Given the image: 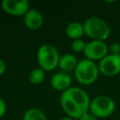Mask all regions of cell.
<instances>
[{
	"label": "cell",
	"instance_id": "6da1fadb",
	"mask_svg": "<svg viewBox=\"0 0 120 120\" xmlns=\"http://www.w3.org/2000/svg\"><path fill=\"white\" fill-rule=\"evenodd\" d=\"M90 98L88 94L82 88L71 86L60 96V105L67 116L79 119L89 112Z\"/></svg>",
	"mask_w": 120,
	"mask_h": 120
},
{
	"label": "cell",
	"instance_id": "7a4b0ae2",
	"mask_svg": "<svg viewBox=\"0 0 120 120\" xmlns=\"http://www.w3.org/2000/svg\"><path fill=\"white\" fill-rule=\"evenodd\" d=\"M99 74L98 66L96 62L89 59L83 58L78 62V65L74 70V75L76 80L83 85L93 84Z\"/></svg>",
	"mask_w": 120,
	"mask_h": 120
},
{
	"label": "cell",
	"instance_id": "3957f363",
	"mask_svg": "<svg viewBox=\"0 0 120 120\" xmlns=\"http://www.w3.org/2000/svg\"><path fill=\"white\" fill-rule=\"evenodd\" d=\"M83 29L84 35H86L92 40L104 41L111 34L109 24L98 17H89L83 22Z\"/></svg>",
	"mask_w": 120,
	"mask_h": 120
},
{
	"label": "cell",
	"instance_id": "277c9868",
	"mask_svg": "<svg viewBox=\"0 0 120 120\" xmlns=\"http://www.w3.org/2000/svg\"><path fill=\"white\" fill-rule=\"evenodd\" d=\"M59 53L57 49L52 44H42L37 52V61L38 68L44 71H52L59 63Z\"/></svg>",
	"mask_w": 120,
	"mask_h": 120
},
{
	"label": "cell",
	"instance_id": "5b68a950",
	"mask_svg": "<svg viewBox=\"0 0 120 120\" xmlns=\"http://www.w3.org/2000/svg\"><path fill=\"white\" fill-rule=\"evenodd\" d=\"M115 111V102L109 96H98L90 101L89 112L97 118H106Z\"/></svg>",
	"mask_w": 120,
	"mask_h": 120
},
{
	"label": "cell",
	"instance_id": "8992f818",
	"mask_svg": "<svg viewBox=\"0 0 120 120\" xmlns=\"http://www.w3.org/2000/svg\"><path fill=\"white\" fill-rule=\"evenodd\" d=\"M99 72L107 77H112L120 73V54L108 53L98 63Z\"/></svg>",
	"mask_w": 120,
	"mask_h": 120
},
{
	"label": "cell",
	"instance_id": "52a82bcc",
	"mask_svg": "<svg viewBox=\"0 0 120 120\" xmlns=\"http://www.w3.org/2000/svg\"><path fill=\"white\" fill-rule=\"evenodd\" d=\"M109 47L104 41L100 40H91L86 43L85 49L83 51V54L86 59L91 61H100L108 54Z\"/></svg>",
	"mask_w": 120,
	"mask_h": 120
},
{
	"label": "cell",
	"instance_id": "ba28073f",
	"mask_svg": "<svg viewBox=\"0 0 120 120\" xmlns=\"http://www.w3.org/2000/svg\"><path fill=\"white\" fill-rule=\"evenodd\" d=\"M27 0H3L1 2L2 9L12 16H24L30 9Z\"/></svg>",
	"mask_w": 120,
	"mask_h": 120
},
{
	"label": "cell",
	"instance_id": "9c48e42d",
	"mask_svg": "<svg viewBox=\"0 0 120 120\" xmlns=\"http://www.w3.org/2000/svg\"><path fill=\"white\" fill-rule=\"evenodd\" d=\"M50 82H51V86L54 90L60 91L63 93L71 87L72 78L68 73H65V72L60 71V72L54 73L52 76Z\"/></svg>",
	"mask_w": 120,
	"mask_h": 120
},
{
	"label": "cell",
	"instance_id": "30bf717a",
	"mask_svg": "<svg viewBox=\"0 0 120 120\" xmlns=\"http://www.w3.org/2000/svg\"><path fill=\"white\" fill-rule=\"evenodd\" d=\"M23 23L29 30H38L43 24V16L37 9H29L23 16Z\"/></svg>",
	"mask_w": 120,
	"mask_h": 120
},
{
	"label": "cell",
	"instance_id": "8fae6325",
	"mask_svg": "<svg viewBox=\"0 0 120 120\" xmlns=\"http://www.w3.org/2000/svg\"><path fill=\"white\" fill-rule=\"evenodd\" d=\"M78 59L77 57L72 53H65L60 56L58 67L61 69L62 72L69 73L71 71H74L77 65H78Z\"/></svg>",
	"mask_w": 120,
	"mask_h": 120
},
{
	"label": "cell",
	"instance_id": "7c38bea8",
	"mask_svg": "<svg viewBox=\"0 0 120 120\" xmlns=\"http://www.w3.org/2000/svg\"><path fill=\"white\" fill-rule=\"evenodd\" d=\"M66 35L71 40L79 39L84 35L83 24L79 22H71L66 27Z\"/></svg>",
	"mask_w": 120,
	"mask_h": 120
},
{
	"label": "cell",
	"instance_id": "4fadbf2b",
	"mask_svg": "<svg viewBox=\"0 0 120 120\" xmlns=\"http://www.w3.org/2000/svg\"><path fill=\"white\" fill-rule=\"evenodd\" d=\"M28 79L32 84H35V85L41 84L45 80V71L40 68H33L29 72Z\"/></svg>",
	"mask_w": 120,
	"mask_h": 120
},
{
	"label": "cell",
	"instance_id": "5bb4252c",
	"mask_svg": "<svg viewBox=\"0 0 120 120\" xmlns=\"http://www.w3.org/2000/svg\"><path fill=\"white\" fill-rule=\"evenodd\" d=\"M22 120H48L46 114L38 108L28 109L22 116Z\"/></svg>",
	"mask_w": 120,
	"mask_h": 120
},
{
	"label": "cell",
	"instance_id": "9a60e30c",
	"mask_svg": "<svg viewBox=\"0 0 120 120\" xmlns=\"http://www.w3.org/2000/svg\"><path fill=\"white\" fill-rule=\"evenodd\" d=\"M85 46H86V43L82 38L72 40L71 45H70L72 51L75 52H83V51L85 49Z\"/></svg>",
	"mask_w": 120,
	"mask_h": 120
},
{
	"label": "cell",
	"instance_id": "2e32d148",
	"mask_svg": "<svg viewBox=\"0 0 120 120\" xmlns=\"http://www.w3.org/2000/svg\"><path fill=\"white\" fill-rule=\"evenodd\" d=\"M109 51L111 54H120V43L112 42L109 46Z\"/></svg>",
	"mask_w": 120,
	"mask_h": 120
},
{
	"label": "cell",
	"instance_id": "e0dca14e",
	"mask_svg": "<svg viewBox=\"0 0 120 120\" xmlns=\"http://www.w3.org/2000/svg\"><path fill=\"white\" fill-rule=\"evenodd\" d=\"M7 112V104H6V101L0 98V118L3 117Z\"/></svg>",
	"mask_w": 120,
	"mask_h": 120
},
{
	"label": "cell",
	"instance_id": "ac0fdd59",
	"mask_svg": "<svg viewBox=\"0 0 120 120\" xmlns=\"http://www.w3.org/2000/svg\"><path fill=\"white\" fill-rule=\"evenodd\" d=\"M78 120H98V118L95 116V115H93L91 112H86V113H84L83 115H82Z\"/></svg>",
	"mask_w": 120,
	"mask_h": 120
},
{
	"label": "cell",
	"instance_id": "d6986e66",
	"mask_svg": "<svg viewBox=\"0 0 120 120\" xmlns=\"http://www.w3.org/2000/svg\"><path fill=\"white\" fill-rule=\"evenodd\" d=\"M6 71V64L2 58H0V76H2Z\"/></svg>",
	"mask_w": 120,
	"mask_h": 120
},
{
	"label": "cell",
	"instance_id": "ffe728a7",
	"mask_svg": "<svg viewBox=\"0 0 120 120\" xmlns=\"http://www.w3.org/2000/svg\"><path fill=\"white\" fill-rule=\"evenodd\" d=\"M59 120H74V119H73V118H71V117H68V116H65V117L60 118Z\"/></svg>",
	"mask_w": 120,
	"mask_h": 120
}]
</instances>
